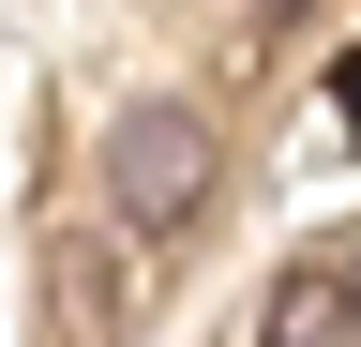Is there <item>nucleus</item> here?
<instances>
[{
    "instance_id": "f03ea898",
    "label": "nucleus",
    "mask_w": 361,
    "mask_h": 347,
    "mask_svg": "<svg viewBox=\"0 0 361 347\" xmlns=\"http://www.w3.org/2000/svg\"><path fill=\"white\" fill-rule=\"evenodd\" d=\"M256 347H361V272H286Z\"/></svg>"
},
{
    "instance_id": "20e7f679",
    "label": "nucleus",
    "mask_w": 361,
    "mask_h": 347,
    "mask_svg": "<svg viewBox=\"0 0 361 347\" xmlns=\"http://www.w3.org/2000/svg\"><path fill=\"white\" fill-rule=\"evenodd\" d=\"M331 106H346V136H361V46H346V76H331Z\"/></svg>"
},
{
    "instance_id": "f257e3e1",
    "label": "nucleus",
    "mask_w": 361,
    "mask_h": 347,
    "mask_svg": "<svg viewBox=\"0 0 361 347\" xmlns=\"http://www.w3.org/2000/svg\"><path fill=\"white\" fill-rule=\"evenodd\" d=\"M211 182H226V136H211L196 106H121L106 121V211H121L135 242H180L211 211Z\"/></svg>"
},
{
    "instance_id": "7ed1b4c3",
    "label": "nucleus",
    "mask_w": 361,
    "mask_h": 347,
    "mask_svg": "<svg viewBox=\"0 0 361 347\" xmlns=\"http://www.w3.org/2000/svg\"><path fill=\"white\" fill-rule=\"evenodd\" d=\"M211 16H226V30H241V46H271V30H286V16H301V0H211Z\"/></svg>"
}]
</instances>
